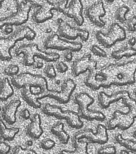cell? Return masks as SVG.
I'll return each instance as SVG.
<instances>
[{"label":"cell","instance_id":"cell-1","mask_svg":"<svg viewBox=\"0 0 136 154\" xmlns=\"http://www.w3.org/2000/svg\"><path fill=\"white\" fill-rule=\"evenodd\" d=\"M127 65L118 66L111 63L99 70L97 67L94 68L89 71L85 84L94 90L101 87L108 88L112 85H133L136 82V69L132 71Z\"/></svg>","mask_w":136,"mask_h":154},{"label":"cell","instance_id":"cell-2","mask_svg":"<svg viewBox=\"0 0 136 154\" xmlns=\"http://www.w3.org/2000/svg\"><path fill=\"white\" fill-rule=\"evenodd\" d=\"M37 36L36 32L28 26H22L7 36H0V60L10 61L12 59L11 51L16 43L26 39L33 40Z\"/></svg>","mask_w":136,"mask_h":154},{"label":"cell","instance_id":"cell-3","mask_svg":"<svg viewBox=\"0 0 136 154\" xmlns=\"http://www.w3.org/2000/svg\"><path fill=\"white\" fill-rule=\"evenodd\" d=\"M16 55H23V63L25 66H33L36 63L35 57L45 60L47 62H54L59 60L60 55L58 53L44 52L40 50L35 43L23 44L15 50Z\"/></svg>","mask_w":136,"mask_h":154},{"label":"cell","instance_id":"cell-4","mask_svg":"<svg viewBox=\"0 0 136 154\" xmlns=\"http://www.w3.org/2000/svg\"><path fill=\"white\" fill-rule=\"evenodd\" d=\"M108 139L107 128L100 124L97 126L95 133L91 128L80 130L75 133L73 136V146L75 150L71 151V153H75L78 147V143H94L104 145L108 141Z\"/></svg>","mask_w":136,"mask_h":154},{"label":"cell","instance_id":"cell-5","mask_svg":"<svg viewBox=\"0 0 136 154\" xmlns=\"http://www.w3.org/2000/svg\"><path fill=\"white\" fill-rule=\"evenodd\" d=\"M41 111L49 116H53L59 119H65L67 124L71 128L80 129L84 126V122L78 113L72 110H63L60 106L46 103Z\"/></svg>","mask_w":136,"mask_h":154},{"label":"cell","instance_id":"cell-6","mask_svg":"<svg viewBox=\"0 0 136 154\" xmlns=\"http://www.w3.org/2000/svg\"><path fill=\"white\" fill-rule=\"evenodd\" d=\"M75 102L78 105V114L80 117L89 121H103L106 116L99 111L91 110L89 107L94 102V99L87 92H80L75 96Z\"/></svg>","mask_w":136,"mask_h":154},{"label":"cell","instance_id":"cell-7","mask_svg":"<svg viewBox=\"0 0 136 154\" xmlns=\"http://www.w3.org/2000/svg\"><path fill=\"white\" fill-rule=\"evenodd\" d=\"M16 2V12L0 18V29L6 26H21L28 21L29 13L33 7L31 1H17Z\"/></svg>","mask_w":136,"mask_h":154},{"label":"cell","instance_id":"cell-8","mask_svg":"<svg viewBox=\"0 0 136 154\" xmlns=\"http://www.w3.org/2000/svg\"><path fill=\"white\" fill-rule=\"evenodd\" d=\"M96 37L100 44L106 48H110L118 42L124 40L127 34L124 28L118 23H114L110 26L108 33L99 31L96 32Z\"/></svg>","mask_w":136,"mask_h":154},{"label":"cell","instance_id":"cell-9","mask_svg":"<svg viewBox=\"0 0 136 154\" xmlns=\"http://www.w3.org/2000/svg\"><path fill=\"white\" fill-rule=\"evenodd\" d=\"M12 85L21 89L24 86L41 88L49 89L47 79L41 75L33 74L30 72H22L12 77L11 79Z\"/></svg>","mask_w":136,"mask_h":154},{"label":"cell","instance_id":"cell-10","mask_svg":"<svg viewBox=\"0 0 136 154\" xmlns=\"http://www.w3.org/2000/svg\"><path fill=\"white\" fill-rule=\"evenodd\" d=\"M44 47L46 49H55L59 51L69 50L75 52L80 51L83 47V44L81 42L62 38L58 34L53 32L46 39Z\"/></svg>","mask_w":136,"mask_h":154},{"label":"cell","instance_id":"cell-11","mask_svg":"<svg viewBox=\"0 0 136 154\" xmlns=\"http://www.w3.org/2000/svg\"><path fill=\"white\" fill-rule=\"evenodd\" d=\"M134 109H128L127 112L116 110L114 112L112 118L109 120L108 130H114L117 128L125 131L130 128L136 120V114Z\"/></svg>","mask_w":136,"mask_h":154},{"label":"cell","instance_id":"cell-12","mask_svg":"<svg viewBox=\"0 0 136 154\" xmlns=\"http://www.w3.org/2000/svg\"><path fill=\"white\" fill-rule=\"evenodd\" d=\"M58 11L74 19L78 26H81L84 22L83 16V5L81 1H63L58 6Z\"/></svg>","mask_w":136,"mask_h":154},{"label":"cell","instance_id":"cell-13","mask_svg":"<svg viewBox=\"0 0 136 154\" xmlns=\"http://www.w3.org/2000/svg\"><path fill=\"white\" fill-rule=\"evenodd\" d=\"M57 23L59 35L61 38L70 41L75 40L78 37H80L81 40L84 42L89 39L90 33L87 30L72 26L61 18L57 20Z\"/></svg>","mask_w":136,"mask_h":154},{"label":"cell","instance_id":"cell-14","mask_svg":"<svg viewBox=\"0 0 136 154\" xmlns=\"http://www.w3.org/2000/svg\"><path fill=\"white\" fill-rule=\"evenodd\" d=\"M77 85L73 79H68L65 80L61 86V90L59 91L50 90L46 96L54 99L60 103L65 104L70 100L71 95L76 88Z\"/></svg>","mask_w":136,"mask_h":154},{"label":"cell","instance_id":"cell-15","mask_svg":"<svg viewBox=\"0 0 136 154\" xmlns=\"http://www.w3.org/2000/svg\"><path fill=\"white\" fill-rule=\"evenodd\" d=\"M33 7H35V11L32 15L33 20L37 23H45L47 20L52 19L54 16L52 11H57L56 6L49 7V4L46 2H38L31 1Z\"/></svg>","mask_w":136,"mask_h":154},{"label":"cell","instance_id":"cell-16","mask_svg":"<svg viewBox=\"0 0 136 154\" xmlns=\"http://www.w3.org/2000/svg\"><path fill=\"white\" fill-rule=\"evenodd\" d=\"M106 11L104 8V2L97 1L86 8L85 14L90 21L96 26L103 27L105 25L104 20L101 19L105 16Z\"/></svg>","mask_w":136,"mask_h":154},{"label":"cell","instance_id":"cell-17","mask_svg":"<svg viewBox=\"0 0 136 154\" xmlns=\"http://www.w3.org/2000/svg\"><path fill=\"white\" fill-rule=\"evenodd\" d=\"M90 54L76 59L72 64V72L75 76H79L87 71L91 70L97 67V63L91 59Z\"/></svg>","mask_w":136,"mask_h":154},{"label":"cell","instance_id":"cell-18","mask_svg":"<svg viewBox=\"0 0 136 154\" xmlns=\"http://www.w3.org/2000/svg\"><path fill=\"white\" fill-rule=\"evenodd\" d=\"M131 95L129 91L127 90H120L112 93L111 95L106 93L104 91H100L98 95V100L102 108L103 109L108 108L112 103L123 100L128 95Z\"/></svg>","mask_w":136,"mask_h":154},{"label":"cell","instance_id":"cell-19","mask_svg":"<svg viewBox=\"0 0 136 154\" xmlns=\"http://www.w3.org/2000/svg\"><path fill=\"white\" fill-rule=\"evenodd\" d=\"M21 104L20 100H12L3 107L1 117L8 124L12 125L15 124L16 119V113Z\"/></svg>","mask_w":136,"mask_h":154},{"label":"cell","instance_id":"cell-20","mask_svg":"<svg viewBox=\"0 0 136 154\" xmlns=\"http://www.w3.org/2000/svg\"><path fill=\"white\" fill-rule=\"evenodd\" d=\"M31 122L25 129L27 136L34 140H38L42 135L44 131L41 126V119L40 115L38 113L34 114L30 118Z\"/></svg>","mask_w":136,"mask_h":154},{"label":"cell","instance_id":"cell-21","mask_svg":"<svg viewBox=\"0 0 136 154\" xmlns=\"http://www.w3.org/2000/svg\"><path fill=\"white\" fill-rule=\"evenodd\" d=\"M20 131L18 128H7L2 119H0V138L5 141H12Z\"/></svg>","mask_w":136,"mask_h":154},{"label":"cell","instance_id":"cell-22","mask_svg":"<svg viewBox=\"0 0 136 154\" xmlns=\"http://www.w3.org/2000/svg\"><path fill=\"white\" fill-rule=\"evenodd\" d=\"M14 89L7 78L0 81V100L7 101L14 94Z\"/></svg>","mask_w":136,"mask_h":154},{"label":"cell","instance_id":"cell-23","mask_svg":"<svg viewBox=\"0 0 136 154\" xmlns=\"http://www.w3.org/2000/svg\"><path fill=\"white\" fill-rule=\"evenodd\" d=\"M51 132L57 136L63 144L66 145L69 142L70 136L64 130V124L62 122H58L51 128Z\"/></svg>","mask_w":136,"mask_h":154},{"label":"cell","instance_id":"cell-24","mask_svg":"<svg viewBox=\"0 0 136 154\" xmlns=\"http://www.w3.org/2000/svg\"><path fill=\"white\" fill-rule=\"evenodd\" d=\"M136 54V48L130 46L129 47H124L112 52V56L114 59L120 60L123 57H130L134 56H135Z\"/></svg>","mask_w":136,"mask_h":154},{"label":"cell","instance_id":"cell-25","mask_svg":"<svg viewBox=\"0 0 136 154\" xmlns=\"http://www.w3.org/2000/svg\"><path fill=\"white\" fill-rule=\"evenodd\" d=\"M116 141L121 146L125 147L131 152H136V140L129 139H125L123 137L121 134H118L115 137Z\"/></svg>","mask_w":136,"mask_h":154},{"label":"cell","instance_id":"cell-26","mask_svg":"<svg viewBox=\"0 0 136 154\" xmlns=\"http://www.w3.org/2000/svg\"><path fill=\"white\" fill-rule=\"evenodd\" d=\"M130 8L128 6L125 5L121 6L118 8L116 11L115 14L116 19L121 22L127 21L126 15L128 14Z\"/></svg>","mask_w":136,"mask_h":154},{"label":"cell","instance_id":"cell-27","mask_svg":"<svg viewBox=\"0 0 136 154\" xmlns=\"http://www.w3.org/2000/svg\"><path fill=\"white\" fill-rule=\"evenodd\" d=\"M19 67L16 64H10L4 70V73L6 75L13 77L18 74Z\"/></svg>","mask_w":136,"mask_h":154},{"label":"cell","instance_id":"cell-28","mask_svg":"<svg viewBox=\"0 0 136 154\" xmlns=\"http://www.w3.org/2000/svg\"><path fill=\"white\" fill-rule=\"evenodd\" d=\"M43 72L48 78L51 79L55 78L57 76L56 71L53 64H49L46 65L44 68Z\"/></svg>","mask_w":136,"mask_h":154},{"label":"cell","instance_id":"cell-29","mask_svg":"<svg viewBox=\"0 0 136 154\" xmlns=\"http://www.w3.org/2000/svg\"><path fill=\"white\" fill-rule=\"evenodd\" d=\"M40 145L42 149L48 150L52 149L56 145V143L53 140L50 139L49 138H47L41 140Z\"/></svg>","mask_w":136,"mask_h":154},{"label":"cell","instance_id":"cell-30","mask_svg":"<svg viewBox=\"0 0 136 154\" xmlns=\"http://www.w3.org/2000/svg\"><path fill=\"white\" fill-rule=\"evenodd\" d=\"M13 154H37V152L32 149L23 148L21 146H16L13 148Z\"/></svg>","mask_w":136,"mask_h":154},{"label":"cell","instance_id":"cell-31","mask_svg":"<svg viewBox=\"0 0 136 154\" xmlns=\"http://www.w3.org/2000/svg\"><path fill=\"white\" fill-rule=\"evenodd\" d=\"M116 148L113 145H107L101 147L98 150V154H116Z\"/></svg>","mask_w":136,"mask_h":154},{"label":"cell","instance_id":"cell-32","mask_svg":"<svg viewBox=\"0 0 136 154\" xmlns=\"http://www.w3.org/2000/svg\"><path fill=\"white\" fill-rule=\"evenodd\" d=\"M91 51L95 55L103 57H107V54L105 50L102 49L98 45H93L91 48Z\"/></svg>","mask_w":136,"mask_h":154},{"label":"cell","instance_id":"cell-33","mask_svg":"<svg viewBox=\"0 0 136 154\" xmlns=\"http://www.w3.org/2000/svg\"><path fill=\"white\" fill-rule=\"evenodd\" d=\"M136 16L134 15L132 17H130L127 22V26H128V30L130 32L136 31Z\"/></svg>","mask_w":136,"mask_h":154},{"label":"cell","instance_id":"cell-34","mask_svg":"<svg viewBox=\"0 0 136 154\" xmlns=\"http://www.w3.org/2000/svg\"><path fill=\"white\" fill-rule=\"evenodd\" d=\"M10 149V146L7 142L0 140V154H7Z\"/></svg>","mask_w":136,"mask_h":154},{"label":"cell","instance_id":"cell-35","mask_svg":"<svg viewBox=\"0 0 136 154\" xmlns=\"http://www.w3.org/2000/svg\"><path fill=\"white\" fill-rule=\"evenodd\" d=\"M56 68L59 72L63 73H64L68 70L69 67L66 63L61 61L57 63V65H56Z\"/></svg>","mask_w":136,"mask_h":154},{"label":"cell","instance_id":"cell-36","mask_svg":"<svg viewBox=\"0 0 136 154\" xmlns=\"http://www.w3.org/2000/svg\"><path fill=\"white\" fill-rule=\"evenodd\" d=\"M20 116L22 119L28 120L31 118V113L28 109H23L20 112Z\"/></svg>","mask_w":136,"mask_h":154},{"label":"cell","instance_id":"cell-37","mask_svg":"<svg viewBox=\"0 0 136 154\" xmlns=\"http://www.w3.org/2000/svg\"><path fill=\"white\" fill-rule=\"evenodd\" d=\"M13 32H14V30H13V27L11 26H6L4 29V32L5 34L7 35L11 34Z\"/></svg>","mask_w":136,"mask_h":154},{"label":"cell","instance_id":"cell-38","mask_svg":"<svg viewBox=\"0 0 136 154\" xmlns=\"http://www.w3.org/2000/svg\"><path fill=\"white\" fill-rule=\"evenodd\" d=\"M44 66V64L42 63V62H36L35 64H34L33 68L34 69H40L42 68V67Z\"/></svg>","mask_w":136,"mask_h":154},{"label":"cell","instance_id":"cell-39","mask_svg":"<svg viewBox=\"0 0 136 154\" xmlns=\"http://www.w3.org/2000/svg\"><path fill=\"white\" fill-rule=\"evenodd\" d=\"M65 58L67 61H71L73 58V55H72V53L71 51L68 52L67 54H65Z\"/></svg>","mask_w":136,"mask_h":154},{"label":"cell","instance_id":"cell-40","mask_svg":"<svg viewBox=\"0 0 136 154\" xmlns=\"http://www.w3.org/2000/svg\"><path fill=\"white\" fill-rule=\"evenodd\" d=\"M129 44L131 47H133L136 44V37H133L129 40Z\"/></svg>","mask_w":136,"mask_h":154},{"label":"cell","instance_id":"cell-41","mask_svg":"<svg viewBox=\"0 0 136 154\" xmlns=\"http://www.w3.org/2000/svg\"><path fill=\"white\" fill-rule=\"evenodd\" d=\"M25 145L27 146H31L33 145V142L32 140H27L26 142H25Z\"/></svg>","mask_w":136,"mask_h":154},{"label":"cell","instance_id":"cell-42","mask_svg":"<svg viewBox=\"0 0 136 154\" xmlns=\"http://www.w3.org/2000/svg\"><path fill=\"white\" fill-rule=\"evenodd\" d=\"M130 151L128 150H122L120 151V154H129Z\"/></svg>","mask_w":136,"mask_h":154},{"label":"cell","instance_id":"cell-43","mask_svg":"<svg viewBox=\"0 0 136 154\" xmlns=\"http://www.w3.org/2000/svg\"><path fill=\"white\" fill-rule=\"evenodd\" d=\"M4 1H0V9L2 7V4L4 3Z\"/></svg>","mask_w":136,"mask_h":154},{"label":"cell","instance_id":"cell-44","mask_svg":"<svg viewBox=\"0 0 136 154\" xmlns=\"http://www.w3.org/2000/svg\"><path fill=\"white\" fill-rule=\"evenodd\" d=\"M1 106H0V111H1Z\"/></svg>","mask_w":136,"mask_h":154}]
</instances>
